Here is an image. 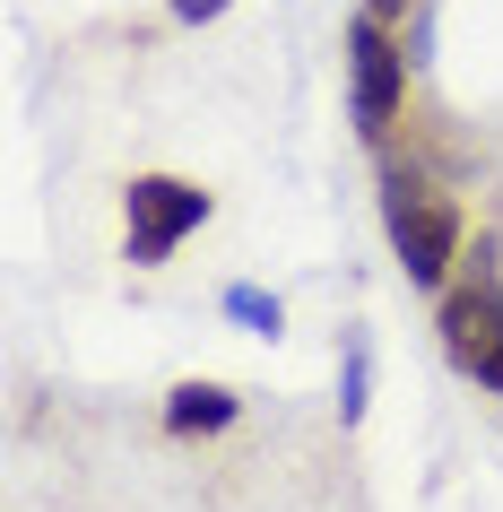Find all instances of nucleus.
Masks as SVG:
<instances>
[{"instance_id":"nucleus-7","label":"nucleus","mask_w":503,"mask_h":512,"mask_svg":"<svg viewBox=\"0 0 503 512\" xmlns=\"http://www.w3.org/2000/svg\"><path fill=\"white\" fill-rule=\"evenodd\" d=\"M339 408H347V417H365V348L347 356V400H339Z\"/></svg>"},{"instance_id":"nucleus-3","label":"nucleus","mask_w":503,"mask_h":512,"mask_svg":"<svg viewBox=\"0 0 503 512\" xmlns=\"http://www.w3.org/2000/svg\"><path fill=\"white\" fill-rule=\"evenodd\" d=\"M347 61H356V131L382 139L399 122V105H408V53H399V35L373 18V9H356V27H347Z\"/></svg>"},{"instance_id":"nucleus-8","label":"nucleus","mask_w":503,"mask_h":512,"mask_svg":"<svg viewBox=\"0 0 503 512\" xmlns=\"http://www.w3.org/2000/svg\"><path fill=\"white\" fill-rule=\"evenodd\" d=\"M477 382H486V391L503 400V322H495V348H486V365H477Z\"/></svg>"},{"instance_id":"nucleus-10","label":"nucleus","mask_w":503,"mask_h":512,"mask_svg":"<svg viewBox=\"0 0 503 512\" xmlns=\"http://www.w3.org/2000/svg\"><path fill=\"white\" fill-rule=\"evenodd\" d=\"M373 18H382V27H399V18H408V0H365Z\"/></svg>"},{"instance_id":"nucleus-9","label":"nucleus","mask_w":503,"mask_h":512,"mask_svg":"<svg viewBox=\"0 0 503 512\" xmlns=\"http://www.w3.org/2000/svg\"><path fill=\"white\" fill-rule=\"evenodd\" d=\"M217 9H226V0H174V18H183V27H200V18H217Z\"/></svg>"},{"instance_id":"nucleus-5","label":"nucleus","mask_w":503,"mask_h":512,"mask_svg":"<svg viewBox=\"0 0 503 512\" xmlns=\"http://www.w3.org/2000/svg\"><path fill=\"white\" fill-rule=\"evenodd\" d=\"M165 426H174V434H217V426H235V391H226V382H174Z\"/></svg>"},{"instance_id":"nucleus-1","label":"nucleus","mask_w":503,"mask_h":512,"mask_svg":"<svg viewBox=\"0 0 503 512\" xmlns=\"http://www.w3.org/2000/svg\"><path fill=\"white\" fill-rule=\"evenodd\" d=\"M382 217H391V243H399V270L417 287H443L451 261H460V209L443 191H425L417 174H382Z\"/></svg>"},{"instance_id":"nucleus-6","label":"nucleus","mask_w":503,"mask_h":512,"mask_svg":"<svg viewBox=\"0 0 503 512\" xmlns=\"http://www.w3.org/2000/svg\"><path fill=\"white\" fill-rule=\"evenodd\" d=\"M226 313H235V322H252L261 339H278V330H287V313H278V296H261V287H235V296H226Z\"/></svg>"},{"instance_id":"nucleus-4","label":"nucleus","mask_w":503,"mask_h":512,"mask_svg":"<svg viewBox=\"0 0 503 512\" xmlns=\"http://www.w3.org/2000/svg\"><path fill=\"white\" fill-rule=\"evenodd\" d=\"M495 322H503V287H460V296H443V348H451V365H460V374H477V365H486Z\"/></svg>"},{"instance_id":"nucleus-2","label":"nucleus","mask_w":503,"mask_h":512,"mask_svg":"<svg viewBox=\"0 0 503 512\" xmlns=\"http://www.w3.org/2000/svg\"><path fill=\"white\" fill-rule=\"evenodd\" d=\"M122 209H131V243H122V252H131L139 270H157L191 226H209L217 200H209L200 183H183V174H139V183L122 191Z\"/></svg>"}]
</instances>
